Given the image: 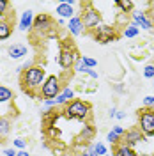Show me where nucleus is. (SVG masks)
<instances>
[{
  "instance_id": "11",
  "label": "nucleus",
  "mask_w": 154,
  "mask_h": 156,
  "mask_svg": "<svg viewBox=\"0 0 154 156\" xmlns=\"http://www.w3.org/2000/svg\"><path fill=\"white\" fill-rule=\"evenodd\" d=\"M68 30H69V34H71V36H80V34L85 30L82 18H80V16H73V18L68 21Z\"/></svg>"
},
{
  "instance_id": "15",
  "label": "nucleus",
  "mask_w": 154,
  "mask_h": 156,
  "mask_svg": "<svg viewBox=\"0 0 154 156\" xmlns=\"http://www.w3.org/2000/svg\"><path fill=\"white\" fill-rule=\"evenodd\" d=\"M94 133H96V129H94L92 124H83L82 131H80L78 136H76V140H78V142H89V140H92Z\"/></svg>"
},
{
  "instance_id": "4",
  "label": "nucleus",
  "mask_w": 154,
  "mask_h": 156,
  "mask_svg": "<svg viewBox=\"0 0 154 156\" xmlns=\"http://www.w3.org/2000/svg\"><path fill=\"white\" fill-rule=\"evenodd\" d=\"M138 115V128L145 136H154V108H140Z\"/></svg>"
},
{
  "instance_id": "35",
  "label": "nucleus",
  "mask_w": 154,
  "mask_h": 156,
  "mask_svg": "<svg viewBox=\"0 0 154 156\" xmlns=\"http://www.w3.org/2000/svg\"><path fill=\"white\" fill-rule=\"evenodd\" d=\"M124 117H126L124 112H117V119H124Z\"/></svg>"
},
{
  "instance_id": "18",
  "label": "nucleus",
  "mask_w": 154,
  "mask_h": 156,
  "mask_svg": "<svg viewBox=\"0 0 154 156\" xmlns=\"http://www.w3.org/2000/svg\"><path fill=\"white\" fill-rule=\"evenodd\" d=\"M12 34V23L9 20H0V41L11 37Z\"/></svg>"
},
{
  "instance_id": "1",
  "label": "nucleus",
  "mask_w": 154,
  "mask_h": 156,
  "mask_svg": "<svg viewBox=\"0 0 154 156\" xmlns=\"http://www.w3.org/2000/svg\"><path fill=\"white\" fill-rule=\"evenodd\" d=\"M19 82H21V89L29 94L30 98H36V90H41L43 83L46 82V71L43 66H32L27 71L21 73L19 76Z\"/></svg>"
},
{
  "instance_id": "22",
  "label": "nucleus",
  "mask_w": 154,
  "mask_h": 156,
  "mask_svg": "<svg viewBox=\"0 0 154 156\" xmlns=\"http://www.w3.org/2000/svg\"><path fill=\"white\" fill-rule=\"evenodd\" d=\"M14 98L12 94V90L9 87H5V85H0V103H7Z\"/></svg>"
},
{
  "instance_id": "25",
  "label": "nucleus",
  "mask_w": 154,
  "mask_h": 156,
  "mask_svg": "<svg viewBox=\"0 0 154 156\" xmlns=\"http://www.w3.org/2000/svg\"><path fill=\"white\" fill-rule=\"evenodd\" d=\"M82 60H83V64H85L87 68H90V69H94L97 66L96 60H94V58H90V57H87V55H83V57H82Z\"/></svg>"
},
{
  "instance_id": "23",
  "label": "nucleus",
  "mask_w": 154,
  "mask_h": 156,
  "mask_svg": "<svg viewBox=\"0 0 154 156\" xmlns=\"http://www.w3.org/2000/svg\"><path fill=\"white\" fill-rule=\"evenodd\" d=\"M138 32H140V29H138L136 25L131 23V25H128V27L124 29V36H126V37H136V36H138Z\"/></svg>"
},
{
  "instance_id": "9",
  "label": "nucleus",
  "mask_w": 154,
  "mask_h": 156,
  "mask_svg": "<svg viewBox=\"0 0 154 156\" xmlns=\"http://www.w3.org/2000/svg\"><path fill=\"white\" fill-rule=\"evenodd\" d=\"M53 27V18L46 14V12H41L34 18V27L32 29L37 30V32H44V30H50Z\"/></svg>"
},
{
  "instance_id": "2",
  "label": "nucleus",
  "mask_w": 154,
  "mask_h": 156,
  "mask_svg": "<svg viewBox=\"0 0 154 156\" xmlns=\"http://www.w3.org/2000/svg\"><path fill=\"white\" fill-rule=\"evenodd\" d=\"M64 115L71 121H87V117L90 115V105L83 99H73L66 105Z\"/></svg>"
},
{
  "instance_id": "36",
  "label": "nucleus",
  "mask_w": 154,
  "mask_h": 156,
  "mask_svg": "<svg viewBox=\"0 0 154 156\" xmlns=\"http://www.w3.org/2000/svg\"><path fill=\"white\" fill-rule=\"evenodd\" d=\"M138 156H152V154H149V153H142V154H138Z\"/></svg>"
},
{
  "instance_id": "8",
  "label": "nucleus",
  "mask_w": 154,
  "mask_h": 156,
  "mask_svg": "<svg viewBox=\"0 0 154 156\" xmlns=\"http://www.w3.org/2000/svg\"><path fill=\"white\" fill-rule=\"evenodd\" d=\"M144 140H145V135L140 131V128L135 126V128H129V129L126 131V135L122 136V142H121V144H124V146H128V147H133V146H136L138 142H144Z\"/></svg>"
},
{
  "instance_id": "29",
  "label": "nucleus",
  "mask_w": 154,
  "mask_h": 156,
  "mask_svg": "<svg viewBox=\"0 0 154 156\" xmlns=\"http://www.w3.org/2000/svg\"><path fill=\"white\" fill-rule=\"evenodd\" d=\"M144 107L145 108H154V96H145L144 98Z\"/></svg>"
},
{
  "instance_id": "34",
  "label": "nucleus",
  "mask_w": 154,
  "mask_h": 156,
  "mask_svg": "<svg viewBox=\"0 0 154 156\" xmlns=\"http://www.w3.org/2000/svg\"><path fill=\"white\" fill-rule=\"evenodd\" d=\"M16 156H30V154L27 153V149H25V151H18V154Z\"/></svg>"
},
{
  "instance_id": "26",
  "label": "nucleus",
  "mask_w": 154,
  "mask_h": 156,
  "mask_svg": "<svg viewBox=\"0 0 154 156\" xmlns=\"http://www.w3.org/2000/svg\"><path fill=\"white\" fill-rule=\"evenodd\" d=\"M7 9H9V2L7 0H0V18H4L7 14Z\"/></svg>"
},
{
  "instance_id": "5",
  "label": "nucleus",
  "mask_w": 154,
  "mask_h": 156,
  "mask_svg": "<svg viewBox=\"0 0 154 156\" xmlns=\"http://www.w3.org/2000/svg\"><path fill=\"white\" fill-rule=\"evenodd\" d=\"M90 36L96 39L97 43H101V44H106V43H112V41L119 39V34H117L115 27H110V25H105V23L97 25L96 29L90 32Z\"/></svg>"
},
{
  "instance_id": "14",
  "label": "nucleus",
  "mask_w": 154,
  "mask_h": 156,
  "mask_svg": "<svg viewBox=\"0 0 154 156\" xmlns=\"http://www.w3.org/2000/svg\"><path fill=\"white\" fill-rule=\"evenodd\" d=\"M73 98H75V92H73L69 87H64L62 89V92L55 98V105H57V107L58 105H68V103L73 101Z\"/></svg>"
},
{
  "instance_id": "17",
  "label": "nucleus",
  "mask_w": 154,
  "mask_h": 156,
  "mask_svg": "<svg viewBox=\"0 0 154 156\" xmlns=\"http://www.w3.org/2000/svg\"><path fill=\"white\" fill-rule=\"evenodd\" d=\"M114 156H138V153H135L133 147H128L124 144H117V146H114Z\"/></svg>"
},
{
  "instance_id": "27",
  "label": "nucleus",
  "mask_w": 154,
  "mask_h": 156,
  "mask_svg": "<svg viewBox=\"0 0 154 156\" xmlns=\"http://www.w3.org/2000/svg\"><path fill=\"white\" fill-rule=\"evenodd\" d=\"M12 144H14V147H18L19 151H25L27 149V140L25 138H16Z\"/></svg>"
},
{
  "instance_id": "6",
  "label": "nucleus",
  "mask_w": 154,
  "mask_h": 156,
  "mask_svg": "<svg viewBox=\"0 0 154 156\" xmlns=\"http://www.w3.org/2000/svg\"><path fill=\"white\" fill-rule=\"evenodd\" d=\"M82 9H83V12H82V21H83V27H85L87 30H92L96 29L97 25H101V21H103V18H101V12L97 9H94L90 4H87L85 7L82 5Z\"/></svg>"
},
{
  "instance_id": "28",
  "label": "nucleus",
  "mask_w": 154,
  "mask_h": 156,
  "mask_svg": "<svg viewBox=\"0 0 154 156\" xmlns=\"http://www.w3.org/2000/svg\"><path fill=\"white\" fill-rule=\"evenodd\" d=\"M144 76H145V78H154V66H152V64L145 66V69H144Z\"/></svg>"
},
{
  "instance_id": "37",
  "label": "nucleus",
  "mask_w": 154,
  "mask_h": 156,
  "mask_svg": "<svg viewBox=\"0 0 154 156\" xmlns=\"http://www.w3.org/2000/svg\"><path fill=\"white\" fill-rule=\"evenodd\" d=\"M80 156H89V153H82V154H80Z\"/></svg>"
},
{
  "instance_id": "20",
  "label": "nucleus",
  "mask_w": 154,
  "mask_h": 156,
  "mask_svg": "<svg viewBox=\"0 0 154 156\" xmlns=\"http://www.w3.org/2000/svg\"><path fill=\"white\" fill-rule=\"evenodd\" d=\"M11 119L9 117H0V136H7L11 133Z\"/></svg>"
},
{
  "instance_id": "10",
  "label": "nucleus",
  "mask_w": 154,
  "mask_h": 156,
  "mask_svg": "<svg viewBox=\"0 0 154 156\" xmlns=\"http://www.w3.org/2000/svg\"><path fill=\"white\" fill-rule=\"evenodd\" d=\"M133 25L142 27L145 30H151L154 27L152 20L147 16V12H138V11H133Z\"/></svg>"
},
{
  "instance_id": "12",
  "label": "nucleus",
  "mask_w": 154,
  "mask_h": 156,
  "mask_svg": "<svg viewBox=\"0 0 154 156\" xmlns=\"http://www.w3.org/2000/svg\"><path fill=\"white\" fill-rule=\"evenodd\" d=\"M34 11H25L23 14H21V20H19V30H23V32H27V30H32L34 27Z\"/></svg>"
},
{
  "instance_id": "32",
  "label": "nucleus",
  "mask_w": 154,
  "mask_h": 156,
  "mask_svg": "<svg viewBox=\"0 0 154 156\" xmlns=\"http://www.w3.org/2000/svg\"><path fill=\"white\" fill-rule=\"evenodd\" d=\"M4 154L5 156H16L18 153H16V149H4Z\"/></svg>"
},
{
  "instance_id": "16",
  "label": "nucleus",
  "mask_w": 154,
  "mask_h": 156,
  "mask_svg": "<svg viewBox=\"0 0 154 156\" xmlns=\"http://www.w3.org/2000/svg\"><path fill=\"white\" fill-rule=\"evenodd\" d=\"M55 12H57L62 20H64V18L71 20L73 16H75V11H73V7H71L69 4H66V2H60V4L57 5V9H55Z\"/></svg>"
},
{
  "instance_id": "19",
  "label": "nucleus",
  "mask_w": 154,
  "mask_h": 156,
  "mask_svg": "<svg viewBox=\"0 0 154 156\" xmlns=\"http://www.w3.org/2000/svg\"><path fill=\"white\" fill-rule=\"evenodd\" d=\"M89 156H105L106 154V146L105 144H101V142H97V144H92V146L89 147Z\"/></svg>"
},
{
  "instance_id": "21",
  "label": "nucleus",
  "mask_w": 154,
  "mask_h": 156,
  "mask_svg": "<svg viewBox=\"0 0 154 156\" xmlns=\"http://www.w3.org/2000/svg\"><path fill=\"white\" fill-rule=\"evenodd\" d=\"M115 5L122 12H133V9H135V2H131V0H115Z\"/></svg>"
},
{
  "instance_id": "13",
  "label": "nucleus",
  "mask_w": 154,
  "mask_h": 156,
  "mask_svg": "<svg viewBox=\"0 0 154 156\" xmlns=\"http://www.w3.org/2000/svg\"><path fill=\"white\" fill-rule=\"evenodd\" d=\"M7 55H9V58L25 57V55H27V46L21 44V43H14V44H11L9 48H7Z\"/></svg>"
},
{
  "instance_id": "3",
  "label": "nucleus",
  "mask_w": 154,
  "mask_h": 156,
  "mask_svg": "<svg viewBox=\"0 0 154 156\" xmlns=\"http://www.w3.org/2000/svg\"><path fill=\"white\" fill-rule=\"evenodd\" d=\"M60 92H62L60 78L55 76V75H51V76H48L46 82L43 83V87L39 90V98H41L43 101H48V99H53V101H55V98H57Z\"/></svg>"
},
{
  "instance_id": "38",
  "label": "nucleus",
  "mask_w": 154,
  "mask_h": 156,
  "mask_svg": "<svg viewBox=\"0 0 154 156\" xmlns=\"http://www.w3.org/2000/svg\"><path fill=\"white\" fill-rule=\"evenodd\" d=\"M105 156H110V154H105Z\"/></svg>"
},
{
  "instance_id": "7",
  "label": "nucleus",
  "mask_w": 154,
  "mask_h": 156,
  "mask_svg": "<svg viewBox=\"0 0 154 156\" xmlns=\"http://www.w3.org/2000/svg\"><path fill=\"white\" fill-rule=\"evenodd\" d=\"M78 51L75 50V46L71 43H64L62 44V50H60V55H58V64L62 69H71L78 60Z\"/></svg>"
},
{
  "instance_id": "33",
  "label": "nucleus",
  "mask_w": 154,
  "mask_h": 156,
  "mask_svg": "<svg viewBox=\"0 0 154 156\" xmlns=\"http://www.w3.org/2000/svg\"><path fill=\"white\" fill-rule=\"evenodd\" d=\"M108 115H110V117H117V110H115V108H110Z\"/></svg>"
},
{
  "instance_id": "31",
  "label": "nucleus",
  "mask_w": 154,
  "mask_h": 156,
  "mask_svg": "<svg viewBox=\"0 0 154 156\" xmlns=\"http://www.w3.org/2000/svg\"><path fill=\"white\" fill-rule=\"evenodd\" d=\"M43 105H44V108H43V110H51V108H55V107H57L53 99H48V101H43Z\"/></svg>"
},
{
  "instance_id": "30",
  "label": "nucleus",
  "mask_w": 154,
  "mask_h": 156,
  "mask_svg": "<svg viewBox=\"0 0 154 156\" xmlns=\"http://www.w3.org/2000/svg\"><path fill=\"white\" fill-rule=\"evenodd\" d=\"M112 131H114L115 135H119L121 138H122V136L126 135V129H124L122 126H114V128H112Z\"/></svg>"
},
{
  "instance_id": "24",
  "label": "nucleus",
  "mask_w": 154,
  "mask_h": 156,
  "mask_svg": "<svg viewBox=\"0 0 154 156\" xmlns=\"http://www.w3.org/2000/svg\"><path fill=\"white\" fill-rule=\"evenodd\" d=\"M106 140H108L112 146H117V144H121V142H122V138H121L119 135H115L114 131H108V133H106Z\"/></svg>"
},
{
  "instance_id": "39",
  "label": "nucleus",
  "mask_w": 154,
  "mask_h": 156,
  "mask_svg": "<svg viewBox=\"0 0 154 156\" xmlns=\"http://www.w3.org/2000/svg\"><path fill=\"white\" fill-rule=\"evenodd\" d=\"M57 156H60V154H57Z\"/></svg>"
}]
</instances>
